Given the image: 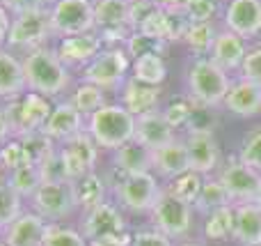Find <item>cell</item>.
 <instances>
[{
    "instance_id": "cell-1",
    "label": "cell",
    "mask_w": 261,
    "mask_h": 246,
    "mask_svg": "<svg viewBox=\"0 0 261 246\" xmlns=\"http://www.w3.org/2000/svg\"><path fill=\"white\" fill-rule=\"evenodd\" d=\"M28 92H37L48 99L64 95L71 85V69L58 58L53 46H39L23 55Z\"/></svg>"
},
{
    "instance_id": "cell-2",
    "label": "cell",
    "mask_w": 261,
    "mask_h": 246,
    "mask_svg": "<svg viewBox=\"0 0 261 246\" xmlns=\"http://www.w3.org/2000/svg\"><path fill=\"white\" fill-rule=\"evenodd\" d=\"M229 87V74L222 67H218L206 55L195 58L190 62L188 72H186V90H188V97L197 106H206V108L222 106Z\"/></svg>"
},
{
    "instance_id": "cell-3",
    "label": "cell",
    "mask_w": 261,
    "mask_h": 246,
    "mask_svg": "<svg viewBox=\"0 0 261 246\" xmlns=\"http://www.w3.org/2000/svg\"><path fill=\"white\" fill-rule=\"evenodd\" d=\"M85 131L103 150H119L135 138V115L122 104H106L87 118Z\"/></svg>"
},
{
    "instance_id": "cell-4",
    "label": "cell",
    "mask_w": 261,
    "mask_h": 246,
    "mask_svg": "<svg viewBox=\"0 0 261 246\" xmlns=\"http://www.w3.org/2000/svg\"><path fill=\"white\" fill-rule=\"evenodd\" d=\"M130 64L133 60L124 46H103V51L81 69V81L92 83L106 92H119L128 81Z\"/></svg>"
},
{
    "instance_id": "cell-5",
    "label": "cell",
    "mask_w": 261,
    "mask_h": 246,
    "mask_svg": "<svg viewBox=\"0 0 261 246\" xmlns=\"http://www.w3.org/2000/svg\"><path fill=\"white\" fill-rule=\"evenodd\" d=\"M83 235L87 242H110L117 246H130L133 237L126 233V219L113 203H101L83 219Z\"/></svg>"
},
{
    "instance_id": "cell-6",
    "label": "cell",
    "mask_w": 261,
    "mask_h": 246,
    "mask_svg": "<svg viewBox=\"0 0 261 246\" xmlns=\"http://www.w3.org/2000/svg\"><path fill=\"white\" fill-rule=\"evenodd\" d=\"M7 118L9 124H12V138H21L28 136V133H37L46 127L50 118V110H53V104H50L48 97L37 95V92H25L18 99H12L7 106Z\"/></svg>"
},
{
    "instance_id": "cell-7",
    "label": "cell",
    "mask_w": 261,
    "mask_h": 246,
    "mask_svg": "<svg viewBox=\"0 0 261 246\" xmlns=\"http://www.w3.org/2000/svg\"><path fill=\"white\" fill-rule=\"evenodd\" d=\"M165 189L158 184V177L153 173H133L124 175V180L115 187V196L122 210L130 214H151L158 198Z\"/></svg>"
},
{
    "instance_id": "cell-8",
    "label": "cell",
    "mask_w": 261,
    "mask_h": 246,
    "mask_svg": "<svg viewBox=\"0 0 261 246\" xmlns=\"http://www.w3.org/2000/svg\"><path fill=\"white\" fill-rule=\"evenodd\" d=\"M48 14L55 39L96 30L94 0H58L53 7H48Z\"/></svg>"
},
{
    "instance_id": "cell-9",
    "label": "cell",
    "mask_w": 261,
    "mask_h": 246,
    "mask_svg": "<svg viewBox=\"0 0 261 246\" xmlns=\"http://www.w3.org/2000/svg\"><path fill=\"white\" fill-rule=\"evenodd\" d=\"M48 39H55L53 30H50V14L48 9H32V12L12 16V30L7 37V49H21V51H32L46 46Z\"/></svg>"
},
{
    "instance_id": "cell-10",
    "label": "cell",
    "mask_w": 261,
    "mask_h": 246,
    "mask_svg": "<svg viewBox=\"0 0 261 246\" xmlns=\"http://www.w3.org/2000/svg\"><path fill=\"white\" fill-rule=\"evenodd\" d=\"M32 205L35 212L41 214L46 221H62L78 210L76 200V189L73 182H53V184H41L37 193L32 196Z\"/></svg>"
},
{
    "instance_id": "cell-11",
    "label": "cell",
    "mask_w": 261,
    "mask_h": 246,
    "mask_svg": "<svg viewBox=\"0 0 261 246\" xmlns=\"http://www.w3.org/2000/svg\"><path fill=\"white\" fill-rule=\"evenodd\" d=\"M151 221L158 233H163L170 239H179L186 237L190 226H193V210H190V205L163 191L156 207L151 210Z\"/></svg>"
},
{
    "instance_id": "cell-12",
    "label": "cell",
    "mask_w": 261,
    "mask_h": 246,
    "mask_svg": "<svg viewBox=\"0 0 261 246\" xmlns=\"http://www.w3.org/2000/svg\"><path fill=\"white\" fill-rule=\"evenodd\" d=\"M58 150L62 154L64 170H67V177L71 182H76V180L85 177L87 173H92L96 161H99V145H96L94 138L87 131L60 143Z\"/></svg>"
},
{
    "instance_id": "cell-13",
    "label": "cell",
    "mask_w": 261,
    "mask_h": 246,
    "mask_svg": "<svg viewBox=\"0 0 261 246\" xmlns=\"http://www.w3.org/2000/svg\"><path fill=\"white\" fill-rule=\"evenodd\" d=\"M220 182L227 189L231 203H254L261 191V173L245 166L243 161H229L220 173Z\"/></svg>"
},
{
    "instance_id": "cell-14",
    "label": "cell",
    "mask_w": 261,
    "mask_h": 246,
    "mask_svg": "<svg viewBox=\"0 0 261 246\" xmlns=\"http://www.w3.org/2000/svg\"><path fill=\"white\" fill-rule=\"evenodd\" d=\"M58 58L67 64L69 69H83L103 51V41H101L99 32H85V35H73L62 37L58 44L53 46Z\"/></svg>"
},
{
    "instance_id": "cell-15",
    "label": "cell",
    "mask_w": 261,
    "mask_h": 246,
    "mask_svg": "<svg viewBox=\"0 0 261 246\" xmlns=\"http://www.w3.org/2000/svg\"><path fill=\"white\" fill-rule=\"evenodd\" d=\"M85 124H87V118L73 106L71 99H67V101H60V104L53 106L48 122H46V127L41 129V131H44L50 141H55L60 145V143H64V141H69V138L85 131Z\"/></svg>"
},
{
    "instance_id": "cell-16",
    "label": "cell",
    "mask_w": 261,
    "mask_h": 246,
    "mask_svg": "<svg viewBox=\"0 0 261 246\" xmlns=\"http://www.w3.org/2000/svg\"><path fill=\"white\" fill-rule=\"evenodd\" d=\"M225 28L243 39L261 32V0H229L225 7Z\"/></svg>"
},
{
    "instance_id": "cell-17",
    "label": "cell",
    "mask_w": 261,
    "mask_h": 246,
    "mask_svg": "<svg viewBox=\"0 0 261 246\" xmlns=\"http://www.w3.org/2000/svg\"><path fill=\"white\" fill-rule=\"evenodd\" d=\"M50 223L37 212H23L7 230L5 242L7 246H44Z\"/></svg>"
},
{
    "instance_id": "cell-18",
    "label": "cell",
    "mask_w": 261,
    "mask_h": 246,
    "mask_svg": "<svg viewBox=\"0 0 261 246\" xmlns=\"http://www.w3.org/2000/svg\"><path fill=\"white\" fill-rule=\"evenodd\" d=\"M186 150H188L190 170L199 175H208L216 170L218 159H220V147L213 133H188Z\"/></svg>"
},
{
    "instance_id": "cell-19",
    "label": "cell",
    "mask_w": 261,
    "mask_h": 246,
    "mask_svg": "<svg viewBox=\"0 0 261 246\" xmlns=\"http://www.w3.org/2000/svg\"><path fill=\"white\" fill-rule=\"evenodd\" d=\"M245 55H248L245 39L243 37H239L236 32H231V30H227L225 28V30L218 32L216 44H213L211 55H208V58H211L218 67H222L227 74H229V72H236V69L241 72Z\"/></svg>"
},
{
    "instance_id": "cell-20",
    "label": "cell",
    "mask_w": 261,
    "mask_h": 246,
    "mask_svg": "<svg viewBox=\"0 0 261 246\" xmlns=\"http://www.w3.org/2000/svg\"><path fill=\"white\" fill-rule=\"evenodd\" d=\"M174 129L165 122L161 110L153 113H144L135 118V141H140L144 147H149L151 152L161 150L163 145L174 141Z\"/></svg>"
},
{
    "instance_id": "cell-21",
    "label": "cell",
    "mask_w": 261,
    "mask_h": 246,
    "mask_svg": "<svg viewBox=\"0 0 261 246\" xmlns=\"http://www.w3.org/2000/svg\"><path fill=\"white\" fill-rule=\"evenodd\" d=\"M222 106L239 118H252L261 110V85L248 78H239L231 83Z\"/></svg>"
},
{
    "instance_id": "cell-22",
    "label": "cell",
    "mask_w": 261,
    "mask_h": 246,
    "mask_svg": "<svg viewBox=\"0 0 261 246\" xmlns=\"http://www.w3.org/2000/svg\"><path fill=\"white\" fill-rule=\"evenodd\" d=\"M28 92L25 85V69L23 60L14 55V51L0 49V99H18Z\"/></svg>"
},
{
    "instance_id": "cell-23",
    "label": "cell",
    "mask_w": 261,
    "mask_h": 246,
    "mask_svg": "<svg viewBox=\"0 0 261 246\" xmlns=\"http://www.w3.org/2000/svg\"><path fill=\"white\" fill-rule=\"evenodd\" d=\"M151 170L156 177H165V180H172V177H176V175L190 170L186 141L174 138L172 143H167L161 150L153 152V168Z\"/></svg>"
},
{
    "instance_id": "cell-24",
    "label": "cell",
    "mask_w": 261,
    "mask_h": 246,
    "mask_svg": "<svg viewBox=\"0 0 261 246\" xmlns=\"http://www.w3.org/2000/svg\"><path fill=\"white\" fill-rule=\"evenodd\" d=\"M119 97H122V106H126L135 118L144 115V113L161 110L158 108V106H161V87L144 85V83H138L130 76H128V81L124 83L122 90H119Z\"/></svg>"
},
{
    "instance_id": "cell-25",
    "label": "cell",
    "mask_w": 261,
    "mask_h": 246,
    "mask_svg": "<svg viewBox=\"0 0 261 246\" xmlns=\"http://www.w3.org/2000/svg\"><path fill=\"white\" fill-rule=\"evenodd\" d=\"M234 237L243 246H261V205L257 200L236 205Z\"/></svg>"
},
{
    "instance_id": "cell-26",
    "label": "cell",
    "mask_w": 261,
    "mask_h": 246,
    "mask_svg": "<svg viewBox=\"0 0 261 246\" xmlns=\"http://www.w3.org/2000/svg\"><path fill=\"white\" fill-rule=\"evenodd\" d=\"M115 166L126 175L133 173H153V152L140 141H128L119 150H115Z\"/></svg>"
},
{
    "instance_id": "cell-27",
    "label": "cell",
    "mask_w": 261,
    "mask_h": 246,
    "mask_svg": "<svg viewBox=\"0 0 261 246\" xmlns=\"http://www.w3.org/2000/svg\"><path fill=\"white\" fill-rule=\"evenodd\" d=\"M130 78L144 85L161 87L167 78V64L163 60V53H147L135 58L130 64Z\"/></svg>"
},
{
    "instance_id": "cell-28",
    "label": "cell",
    "mask_w": 261,
    "mask_h": 246,
    "mask_svg": "<svg viewBox=\"0 0 261 246\" xmlns=\"http://www.w3.org/2000/svg\"><path fill=\"white\" fill-rule=\"evenodd\" d=\"M106 187H108V182H106L99 173H94V170L87 173L85 177L76 180L73 189H76L78 207L87 214V212H92L94 207H99L101 203H106Z\"/></svg>"
},
{
    "instance_id": "cell-29",
    "label": "cell",
    "mask_w": 261,
    "mask_h": 246,
    "mask_svg": "<svg viewBox=\"0 0 261 246\" xmlns=\"http://www.w3.org/2000/svg\"><path fill=\"white\" fill-rule=\"evenodd\" d=\"M96 30L128 28V3L126 0H94Z\"/></svg>"
},
{
    "instance_id": "cell-30",
    "label": "cell",
    "mask_w": 261,
    "mask_h": 246,
    "mask_svg": "<svg viewBox=\"0 0 261 246\" xmlns=\"http://www.w3.org/2000/svg\"><path fill=\"white\" fill-rule=\"evenodd\" d=\"M216 37H218V30L211 21L208 23H188L186 21L181 41H184L197 58H202V55H206V53L211 55V49H213V44H216Z\"/></svg>"
},
{
    "instance_id": "cell-31",
    "label": "cell",
    "mask_w": 261,
    "mask_h": 246,
    "mask_svg": "<svg viewBox=\"0 0 261 246\" xmlns=\"http://www.w3.org/2000/svg\"><path fill=\"white\" fill-rule=\"evenodd\" d=\"M202 187H204L202 175L195 173V170H186V173L176 175V177H172L170 182H167L165 193H170V196H174L176 200H181V203L193 207L195 203H197L199 193H202Z\"/></svg>"
},
{
    "instance_id": "cell-32",
    "label": "cell",
    "mask_w": 261,
    "mask_h": 246,
    "mask_svg": "<svg viewBox=\"0 0 261 246\" xmlns=\"http://www.w3.org/2000/svg\"><path fill=\"white\" fill-rule=\"evenodd\" d=\"M5 182H7L21 198H32L37 193V189L44 184L41 182V173H39V166L37 164H25V166H21V168L9 170Z\"/></svg>"
},
{
    "instance_id": "cell-33",
    "label": "cell",
    "mask_w": 261,
    "mask_h": 246,
    "mask_svg": "<svg viewBox=\"0 0 261 246\" xmlns=\"http://www.w3.org/2000/svg\"><path fill=\"white\" fill-rule=\"evenodd\" d=\"M234 221H236V207L234 205H225L220 210L211 212L206 216V223H204V235L213 242H220L227 239L231 235L234 237Z\"/></svg>"
},
{
    "instance_id": "cell-34",
    "label": "cell",
    "mask_w": 261,
    "mask_h": 246,
    "mask_svg": "<svg viewBox=\"0 0 261 246\" xmlns=\"http://www.w3.org/2000/svg\"><path fill=\"white\" fill-rule=\"evenodd\" d=\"M225 205H231V200H229V193H227V189L222 187L220 177H218V180H204L202 193H199L195 207H197L199 212H206V214H211V212L220 210V207H225Z\"/></svg>"
},
{
    "instance_id": "cell-35",
    "label": "cell",
    "mask_w": 261,
    "mask_h": 246,
    "mask_svg": "<svg viewBox=\"0 0 261 246\" xmlns=\"http://www.w3.org/2000/svg\"><path fill=\"white\" fill-rule=\"evenodd\" d=\"M71 101H73V106L85 115V118H90L92 113H96L99 108H103L106 106V90L92 85V83H83L81 81V85L73 90Z\"/></svg>"
},
{
    "instance_id": "cell-36",
    "label": "cell",
    "mask_w": 261,
    "mask_h": 246,
    "mask_svg": "<svg viewBox=\"0 0 261 246\" xmlns=\"http://www.w3.org/2000/svg\"><path fill=\"white\" fill-rule=\"evenodd\" d=\"M21 200L23 198L7 182H0V233H5L23 214Z\"/></svg>"
},
{
    "instance_id": "cell-37",
    "label": "cell",
    "mask_w": 261,
    "mask_h": 246,
    "mask_svg": "<svg viewBox=\"0 0 261 246\" xmlns=\"http://www.w3.org/2000/svg\"><path fill=\"white\" fill-rule=\"evenodd\" d=\"M23 147H25L28 156H30L32 164L39 166L46 156H50L55 150H58V143L50 141L44 131H37V133H28V136H21Z\"/></svg>"
},
{
    "instance_id": "cell-38",
    "label": "cell",
    "mask_w": 261,
    "mask_h": 246,
    "mask_svg": "<svg viewBox=\"0 0 261 246\" xmlns=\"http://www.w3.org/2000/svg\"><path fill=\"white\" fill-rule=\"evenodd\" d=\"M193 108H195V101L190 99V97H181V99H172L161 113L172 129H181L188 124Z\"/></svg>"
},
{
    "instance_id": "cell-39",
    "label": "cell",
    "mask_w": 261,
    "mask_h": 246,
    "mask_svg": "<svg viewBox=\"0 0 261 246\" xmlns=\"http://www.w3.org/2000/svg\"><path fill=\"white\" fill-rule=\"evenodd\" d=\"M44 246H90V242H87L85 235H81L78 230L50 223Z\"/></svg>"
},
{
    "instance_id": "cell-40",
    "label": "cell",
    "mask_w": 261,
    "mask_h": 246,
    "mask_svg": "<svg viewBox=\"0 0 261 246\" xmlns=\"http://www.w3.org/2000/svg\"><path fill=\"white\" fill-rule=\"evenodd\" d=\"M0 154H3V168L14 170V168H21L25 164H32L30 156H28L25 147H23L21 138H9L7 143H3L0 147Z\"/></svg>"
},
{
    "instance_id": "cell-41",
    "label": "cell",
    "mask_w": 261,
    "mask_h": 246,
    "mask_svg": "<svg viewBox=\"0 0 261 246\" xmlns=\"http://www.w3.org/2000/svg\"><path fill=\"white\" fill-rule=\"evenodd\" d=\"M39 173H41V182L44 184H53V182H71L67 177V170H64V161L60 150H55L50 156H46L39 164Z\"/></svg>"
},
{
    "instance_id": "cell-42",
    "label": "cell",
    "mask_w": 261,
    "mask_h": 246,
    "mask_svg": "<svg viewBox=\"0 0 261 246\" xmlns=\"http://www.w3.org/2000/svg\"><path fill=\"white\" fill-rule=\"evenodd\" d=\"M218 12L216 0H188L181 18H186L188 23H208Z\"/></svg>"
},
{
    "instance_id": "cell-43",
    "label": "cell",
    "mask_w": 261,
    "mask_h": 246,
    "mask_svg": "<svg viewBox=\"0 0 261 246\" xmlns=\"http://www.w3.org/2000/svg\"><path fill=\"white\" fill-rule=\"evenodd\" d=\"M167 44H163V41H156V39H149V37L140 35L138 30L130 32L128 41H126V53L130 55V60L140 58V55H147V53H163V49H165Z\"/></svg>"
},
{
    "instance_id": "cell-44",
    "label": "cell",
    "mask_w": 261,
    "mask_h": 246,
    "mask_svg": "<svg viewBox=\"0 0 261 246\" xmlns=\"http://www.w3.org/2000/svg\"><path fill=\"white\" fill-rule=\"evenodd\" d=\"M216 113L213 108H206V106H197L195 104L193 113H190V120L186 124L188 133H213V127H216Z\"/></svg>"
},
{
    "instance_id": "cell-45",
    "label": "cell",
    "mask_w": 261,
    "mask_h": 246,
    "mask_svg": "<svg viewBox=\"0 0 261 246\" xmlns=\"http://www.w3.org/2000/svg\"><path fill=\"white\" fill-rule=\"evenodd\" d=\"M241 161L250 168H254L257 173H261V127L257 131H252L248 136V141L243 143V150H241Z\"/></svg>"
},
{
    "instance_id": "cell-46",
    "label": "cell",
    "mask_w": 261,
    "mask_h": 246,
    "mask_svg": "<svg viewBox=\"0 0 261 246\" xmlns=\"http://www.w3.org/2000/svg\"><path fill=\"white\" fill-rule=\"evenodd\" d=\"M241 78H248V81L261 85V44L254 49H248V55H245L243 67H241Z\"/></svg>"
},
{
    "instance_id": "cell-47",
    "label": "cell",
    "mask_w": 261,
    "mask_h": 246,
    "mask_svg": "<svg viewBox=\"0 0 261 246\" xmlns=\"http://www.w3.org/2000/svg\"><path fill=\"white\" fill-rule=\"evenodd\" d=\"M156 7H158L156 0H135V3H128V28L130 30H138V28L142 26V21Z\"/></svg>"
},
{
    "instance_id": "cell-48",
    "label": "cell",
    "mask_w": 261,
    "mask_h": 246,
    "mask_svg": "<svg viewBox=\"0 0 261 246\" xmlns=\"http://www.w3.org/2000/svg\"><path fill=\"white\" fill-rule=\"evenodd\" d=\"M130 246H172V239L158 230H144V233L135 235Z\"/></svg>"
},
{
    "instance_id": "cell-49",
    "label": "cell",
    "mask_w": 261,
    "mask_h": 246,
    "mask_svg": "<svg viewBox=\"0 0 261 246\" xmlns=\"http://www.w3.org/2000/svg\"><path fill=\"white\" fill-rule=\"evenodd\" d=\"M5 9H7L12 16H18V14H25L32 12V9H41L39 0H0Z\"/></svg>"
},
{
    "instance_id": "cell-50",
    "label": "cell",
    "mask_w": 261,
    "mask_h": 246,
    "mask_svg": "<svg viewBox=\"0 0 261 246\" xmlns=\"http://www.w3.org/2000/svg\"><path fill=\"white\" fill-rule=\"evenodd\" d=\"M9 30H12V14L0 5V49L7 46V37H9Z\"/></svg>"
},
{
    "instance_id": "cell-51",
    "label": "cell",
    "mask_w": 261,
    "mask_h": 246,
    "mask_svg": "<svg viewBox=\"0 0 261 246\" xmlns=\"http://www.w3.org/2000/svg\"><path fill=\"white\" fill-rule=\"evenodd\" d=\"M156 5L161 9H165V12L174 14V16H181L186 5H188V0H156Z\"/></svg>"
},
{
    "instance_id": "cell-52",
    "label": "cell",
    "mask_w": 261,
    "mask_h": 246,
    "mask_svg": "<svg viewBox=\"0 0 261 246\" xmlns=\"http://www.w3.org/2000/svg\"><path fill=\"white\" fill-rule=\"evenodd\" d=\"M9 136H12V124H9L7 110L0 108V143H7Z\"/></svg>"
},
{
    "instance_id": "cell-53",
    "label": "cell",
    "mask_w": 261,
    "mask_h": 246,
    "mask_svg": "<svg viewBox=\"0 0 261 246\" xmlns=\"http://www.w3.org/2000/svg\"><path fill=\"white\" fill-rule=\"evenodd\" d=\"M55 3H58V0H39V5H41V7H44V9L53 7V5H55Z\"/></svg>"
},
{
    "instance_id": "cell-54",
    "label": "cell",
    "mask_w": 261,
    "mask_h": 246,
    "mask_svg": "<svg viewBox=\"0 0 261 246\" xmlns=\"http://www.w3.org/2000/svg\"><path fill=\"white\" fill-rule=\"evenodd\" d=\"M90 246H117V244H110V242H90Z\"/></svg>"
},
{
    "instance_id": "cell-55",
    "label": "cell",
    "mask_w": 261,
    "mask_h": 246,
    "mask_svg": "<svg viewBox=\"0 0 261 246\" xmlns=\"http://www.w3.org/2000/svg\"><path fill=\"white\" fill-rule=\"evenodd\" d=\"M0 246H7V242H5V239H0Z\"/></svg>"
},
{
    "instance_id": "cell-56",
    "label": "cell",
    "mask_w": 261,
    "mask_h": 246,
    "mask_svg": "<svg viewBox=\"0 0 261 246\" xmlns=\"http://www.w3.org/2000/svg\"><path fill=\"white\" fill-rule=\"evenodd\" d=\"M0 147H3V145H0ZM0 168H3V154H0Z\"/></svg>"
},
{
    "instance_id": "cell-57",
    "label": "cell",
    "mask_w": 261,
    "mask_h": 246,
    "mask_svg": "<svg viewBox=\"0 0 261 246\" xmlns=\"http://www.w3.org/2000/svg\"><path fill=\"white\" fill-rule=\"evenodd\" d=\"M257 203H259V205H261V191H259V198H257Z\"/></svg>"
},
{
    "instance_id": "cell-58",
    "label": "cell",
    "mask_w": 261,
    "mask_h": 246,
    "mask_svg": "<svg viewBox=\"0 0 261 246\" xmlns=\"http://www.w3.org/2000/svg\"><path fill=\"white\" fill-rule=\"evenodd\" d=\"M181 246H199V244H181Z\"/></svg>"
},
{
    "instance_id": "cell-59",
    "label": "cell",
    "mask_w": 261,
    "mask_h": 246,
    "mask_svg": "<svg viewBox=\"0 0 261 246\" xmlns=\"http://www.w3.org/2000/svg\"><path fill=\"white\" fill-rule=\"evenodd\" d=\"M126 3H135V0H126Z\"/></svg>"
}]
</instances>
